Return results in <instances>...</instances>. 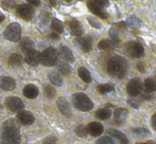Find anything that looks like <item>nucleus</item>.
Returning a JSON list of instances; mask_svg holds the SVG:
<instances>
[{
	"mask_svg": "<svg viewBox=\"0 0 156 144\" xmlns=\"http://www.w3.org/2000/svg\"><path fill=\"white\" fill-rule=\"evenodd\" d=\"M3 35L8 40L13 41V43H17L21 37V27L19 23L13 22L6 27L4 30Z\"/></svg>",
	"mask_w": 156,
	"mask_h": 144,
	"instance_id": "20e7f679",
	"label": "nucleus"
},
{
	"mask_svg": "<svg viewBox=\"0 0 156 144\" xmlns=\"http://www.w3.org/2000/svg\"><path fill=\"white\" fill-rule=\"evenodd\" d=\"M112 115V110L109 108H101L96 111V118L100 120H108Z\"/></svg>",
	"mask_w": 156,
	"mask_h": 144,
	"instance_id": "b1692460",
	"label": "nucleus"
},
{
	"mask_svg": "<svg viewBox=\"0 0 156 144\" xmlns=\"http://www.w3.org/2000/svg\"><path fill=\"white\" fill-rule=\"evenodd\" d=\"M1 139L3 144H19L20 143L19 128H8V129H3Z\"/></svg>",
	"mask_w": 156,
	"mask_h": 144,
	"instance_id": "39448f33",
	"label": "nucleus"
},
{
	"mask_svg": "<svg viewBox=\"0 0 156 144\" xmlns=\"http://www.w3.org/2000/svg\"><path fill=\"white\" fill-rule=\"evenodd\" d=\"M16 13L23 20H31L34 15V10L28 4H19L16 6Z\"/></svg>",
	"mask_w": 156,
	"mask_h": 144,
	"instance_id": "6e6552de",
	"label": "nucleus"
},
{
	"mask_svg": "<svg viewBox=\"0 0 156 144\" xmlns=\"http://www.w3.org/2000/svg\"><path fill=\"white\" fill-rule=\"evenodd\" d=\"M68 28H69L70 32L73 36L80 37L81 35H83L84 33V30H83V27L78 20H71L68 22Z\"/></svg>",
	"mask_w": 156,
	"mask_h": 144,
	"instance_id": "2eb2a0df",
	"label": "nucleus"
},
{
	"mask_svg": "<svg viewBox=\"0 0 156 144\" xmlns=\"http://www.w3.org/2000/svg\"><path fill=\"white\" fill-rule=\"evenodd\" d=\"M27 64L30 66H37L41 63V53L36 50H30V51L26 52V57H25Z\"/></svg>",
	"mask_w": 156,
	"mask_h": 144,
	"instance_id": "9b49d317",
	"label": "nucleus"
},
{
	"mask_svg": "<svg viewBox=\"0 0 156 144\" xmlns=\"http://www.w3.org/2000/svg\"><path fill=\"white\" fill-rule=\"evenodd\" d=\"M78 73L83 82L87 83V84L91 82V75H90V73H89V71L87 70L85 67H80L78 70Z\"/></svg>",
	"mask_w": 156,
	"mask_h": 144,
	"instance_id": "5701e85b",
	"label": "nucleus"
},
{
	"mask_svg": "<svg viewBox=\"0 0 156 144\" xmlns=\"http://www.w3.org/2000/svg\"><path fill=\"white\" fill-rule=\"evenodd\" d=\"M127 115H129V112H127L126 109L117 108L115 110V112H114V119H115V123L119 124V125L123 124L125 122V120H126Z\"/></svg>",
	"mask_w": 156,
	"mask_h": 144,
	"instance_id": "a211bd4d",
	"label": "nucleus"
},
{
	"mask_svg": "<svg viewBox=\"0 0 156 144\" xmlns=\"http://www.w3.org/2000/svg\"><path fill=\"white\" fill-rule=\"evenodd\" d=\"M137 67H138V70H139L140 72H144V65L142 64H140L139 63V64L137 65Z\"/></svg>",
	"mask_w": 156,
	"mask_h": 144,
	"instance_id": "de8ad7c7",
	"label": "nucleus"
},
{
	"mask_svg": "<svg viewBox=\"0 0 156 144\" xmlns=\"http://www.w3.org/2000/svg\"><path fill=\"white\" fill-rule=\"evenodd\" d=\"M49 37H50L51 39H55V40H58V39L60 38V36L58 35V33H51V34L49 35Z\"/></svg>",
	"mask_w": 156,
	"mask_h": 144,
	"instance_id": "49530a36",
	"label": "nucleus"
},
{
	"mask_svg": "<svg viewBox=\"0 0 156 144\" xmlns=\"http://www.w3.org/2000/svg\"><path fill=\"white\" fill-rule=\"evenodd\" d=\"M3 19H4V16H3V15H0V22H1V21L3 20Z\"/></svg>",
	"mask_w": 156,
	"mask_h": 144,
	"instance_id": "09e8293b",
	"label": "nucleus"
},
{
	"mask_svg": "<svg viewBox=\"0 0 156 144\" xmlns=\"http://www.w3.org/2000/svg\"><path fill=\"white\" fill-rule=\"evenodd\" d=\"M142 90V83L140 78L135 77L127 83L126 91L129 97H137Z\"/></svg>",
	"mask_w": 156,
	"mask_h": 144,
	"instance_id": "0eeeda50",
	"label": "nucleus"
},
{
	"mask_svg": "<svg viewBox=\"0 0 156 144\" xmlns=\"http://www.w3.org/2000/svg\"><path fill=\"white\" fill-rule=\"evenodd\" d=\"M76 132L79 137H82V138H85V137H87V135H88L87 127H85V126H83V125L78 126L76 129Z\"/></svg>",
	"mask_w": 156,
	"mask_h": 144,
	"instance_id": "c9c22d12",
	"label": "nucleus"
},
{
	"mask_svg": "<svg viewBox=\"0 0 156 144\" xmlns=\"http://www.w3.org/2000/svg\"><path fill=\"white\" fill-rule=\"evenodd\" d=\"M50 1H51V3L53 4V5H54V4H55V3H54V0H50Z\"/></svg>",
	"mask_w": 156,
	"mask_h": 144,
	"instance_id": "3c124183",
	"label": "nucleus"
},
{
	"mask_svg": "<svg viewBox=\"0 0 156 144\" xmlns=\"http://www.w3.org/2000/svg\"><path fill=\"white\" fill-rule=\"evenodd\" d=\"M23 95L28 99H35L38 95V88L34 85H27L23 88Z\"/></svg>",
	"mask_w": 156,
	"mask_h": 144,
	"instance_id": "aec40b11",
	"label": "nucleus"
},
{
	"mask_svg": "<svg viewBox=\"0 0 156 144\" xmlns=\"http://www.w3.org/2000/svg\"><path fill=\"white\" fill-rule=\"evenodd\" d=\"M51 29L53 30L55 33H63L64 32V27H63V23L61 22L58 19L54 18L52 19V22H51Z\"/></svg>",
	"mask_w": 156,
	"mask_h": 144,
	"instance_id": "a878e982",
	"label": "nucleus"
},
{
	"mask_svg": "<svg viewBox=\"0 0 156 144\" xmlns=\"http://www.w3.org/2000/svg\"><path fill=\"white\" fill-rule=\"evenodd\" d=\"M48 77H49L50 82H51L53 85H55V86H61V85L63 84L62 77H61L58 73H55V72H51V73H49Z\"/></svg>",
	"mask_w": 156,
	"mask_h": 144,
	"instance_id": "393cba45",
	"label": "nucleus"
},
{
	"mask_svg": "<svg viewBox=\"0 0 156 144\" xmlns=\"http://www.w3.org/2000/svg\"><path fill=\"white\" fill-rule=\"evenodd\" d=\"M5 105L10 110L12 111H20L23 110L25 105L23 102L21 101V99L17 97H10L5 100Z\"/></svg>",
	"mask_w": 156,
	"mask_h": 144,
	"instance_id": "1a4fd4ad",
	"label": "nucleus"
},
{
	"mask_svg": "<svg viewBox=\"0 0 156 144\" xmlns=\"http://www.w3.org/2000/svg\"><path fill=\"white\" fill-rule=\"evenodd\" d=\"M103 125L100 124L99 122H91V123L88 124L87 126V130H88V134H90L91 136L94 137H98L100 136L103 132Z\"/></svg>",
	"mask_w": 156,
	"mask_h": 144,
	"instance_id": "f3484780",
	"label": "nucleus"
},
{
	"mask_svg": "<svg viewBox=\"0 0 156 144\" xmlns=\"http://www.w3.org/2000/svg\"><path fill=\"white\" fill-rule=\"evenodd\" d=\"M88 21H89V23H90V25L93 26L94 28H96V29H100V28H101L100 23L97 22V21L94 20V18H91V17H88Z\"/></svg>",
	"mask_w": 156,
	"mask_h": 144,
	"instance_id": "79ce46f5",
	"label": "nucleus"
},
{
	"mask_svg": "<svg viewBox=\"0 0 156 144\" xmlns=\"http://www.w3.org/2000/svg\"><path fill=\"white\" fill-rule=\"evenodd\" d=\"M125 51L131 57L134 58H139L144 55V49L141 46V43H137V41H129L125 45Z\"/></svg>",
	"mask_w": 156,
	"mask_h": 144,
	"instance_id": "423d86ee",
	"label": "nucleus"
},
{
	"mask_svg": "<svg viewBox=\"0 0 156 144\" xmlns=\"http://www.w3.org/2000/svg\"><path fill=\"white\" fill-rule=\"evenodd\" d=\"M60 55L62 56V58H64L65 60H67V62H69V63H73L74 62L73 53H72L71 50H70L68 47H66V46H63V47H61Z\"/></svg>",
	"mask_w": 156,
	"mask_h": 144,
	"instance_id": "412c9836",
	"label": "nucleus"
},
{
	"mask_svg": "<svg viewBox=\"0 0 156 144\" xmlns=\"http://www.w3.org/2000/svg\"><path fill=\"white\" fill-rule=\"evenodd\" d=\"M0 109H1V105H0Z\"/></svg>",
	"mask_w": 156,
	"mask_h": 144,
	"instance_id": "864d4df0",
	"label": "nucleus"
},
{
	"mask_svg": "<svg viewBox=\"0 0 156 144\" xmlns=\"http://www.w3.org/2000/svg\"><path fill=\"white\" fill-rule=\"evenodd\" d=\"M107 134H108L109 136L114 137L115 139H117V140L119 141L121 144H129V139L126 138V136H125L124 134H122L121 132H119V130L114 129V128H111V129L107 130Z\"/></svg>",
	"mask_w": 156,
	"mask_h": 144,
	"instance_id": "6ab92c4d",
	"label": "nucleus"
},
{
	"mask_svg": "<svg viewBox=\"0 0 156 144\" xmlns=\"http://www.w3.org/2000/svg\"><path fill=\"white\" fill-rule=\"evenodd\" d=\"M97 144H116V142L109 137H102L97 141Z\"/></svg>",
	"mask_w": 156,
	"mask_h": 144,
	"instance_id": "4c0bfd02",
	"label": "nucleus"
},
{
	"mask_svg": "<svg viewBox=\"0 0 156 144\" xmlns=\"http://www.w3.org/2000/svg\"><path fill=\"white\" fill-rule=\"evenodd\" d=\"M98 48L100 50H112L113 49V43L108 39H102L98 43Z\"/></svg>",
	"mask_w": 156,
	"mask_h": 144,
	"instance_id": "7c9ffc66",
	"label": "nucleus"
},
{
	"mask_svg": "<svg viewBox=\"0 0 156 144\" xmlns=\"http://www.w3.org/2000/svg\"><path fill=\"white\" fill-rule=\"evenodd\" d=\"M148 144H156V143L154 142V141H149Z\"/></svg>",
	"mask_w": 156,
	"mask_h": 144,
	"instance_id": "8fccbe9b",
	"label": "nucleus"
},
{
	"mask_svg": "<svg viewBox=\"0 0 156 144\" xmlns=\"http://www.w3.org/2000/svg\"><path fill=\"white\" fill-rule=\"evenodd\" d=\"M58 104V110L63 113L65 117L67 118H70L72 115V111H71V108H70V105L68 103V101L65 99V98H60L56 102Z\"/></svg>",
	"mask_w": 156,
	"mask_h": 144,
	"instance_id": "ddd939ff",
	"label": "nucleus"
},
{
	"mask_svg": "<svg viewBox=\"0 0 156 144\" xmlns=\"http://www.w3.org/2000/svg\"><path fill=\"white\" fill-rule=\"evenodd\" d=\"M21 63H23V57L17 53L11 54L10 57H9V65L12 67H19Z\"/></svg>",
	"mask_w": 156,
	"mask_h": 144,
	"instance_id": "4be33fe9",
	"label": "nucleus"
},
{
	"mask_svg": "<svg viewBox=\"0 0 156 144\" xmlns=\"http://www.w3.org/2000/svg\"><path fill=\"white\" fill-rule=\"evenodd\" d=\"M0 4L1 6L6 11H10L12 9L16 8V3L13 0H0Z\"/></svg>",
	"mask_w": 156,
	"mask_h": 144,
	"instance_id": "2f4dec72",
	"label": "nucleus"
},
{
	"mask_svg": "<svg viewBox=\"0 0 156 144\" xmlns=\"http://www.w3.org/2000/svg\"><path fill=\"white\" fill-rule=\"evenodd\" d=\"M58 71L63 74V75H68V74L71 72V68L68 64L66 63H62V64L58 65Z\"/></svg>",
	"mask_w": 156,
	"mask_h": 144,
	"instance_id": "f704fd0d",
	"label": "nucleus"
},
{
	"mask_svg": "<svg viewBox=\"0 0 156 144\" xmlns=\"http://www.w3.org/2000/svg\"><path fill=\"white\" fill-rule=\"evenodd\" d=\"M28 3L33 6H38L41 4V0H28Z\"/></svg>",
	"mask_w": 156,
	"mask_h": 144,
	"instance_id": "37998d69",
	"label": "nucleus"
},
{
	"mask_svg": "<svg viewBox=\"0 0 156 144\" xmlns=\"http://www.w3.org/2000/svg\"><path fill=\"white\" fill-rule=\"evenodd\" d=\"M17 119L23 125H31V124H33V122H34V115L30 111L20 110L18 112V115H17Z\"/></svg>",
	"mask_w": 156,
	"mask_h": 144,
	"instance_id": "4468645a",
	"label": "nucleus"
},
{
	"mask_svg": "<svg viewBox=\"0 0 156 144\" xmlns=\"http://www.w3.org/2000/svg\"><path fill=\"white\" fill-rule=\"evenodd\" d=\"M133 132L139 135V136L140 135H141V136H147V135H149V130L146 129V128H134Z\"/></svg>",
	"mask_w": 156,
	"mask_h": 144,
	"instance_id": "ea45409f",
	"label": "nucleus"
},
{
	"mask_svg": "<svg viewBox=\"0 0 156 144\" xmlns=\"http://www.w3.org/2000/svg\"><path fill=\"white\" fill-rule=\"evenodd\" d=\"M76 43H79L80 48L83 50L84 52H89L93 48V40L89 36H85V37H79L76 39Z\"/></svg>",
	"mask_w": 156,
	"mask_h": 144,
	"instance_id": "dca6fc26",
	"label": "nucleus"
},
{
	"mask_svg": "<svg viewBox=\"0 0 156 144\" xmlns=\"http://www.w3.org/2000/svg\"><path fill=\"white\" fill-rule=\"evenodd\" d=\"M115 26H116V27H120L122 30H125V29H126V25H125V23L123 22V21H122V22L117 23V25H115Z\"/></svg>",
	"mask_w": 156,
	"mask_h": 144,
	"instance_id": "a18cd8bd",
	"label": "nucleus"
},
{
	"mask_svg": "<svg viewBox=\"0 0 156 144\" xmlns=\"http://www.w3.org/2000/svg\"><path fill=\"white\" fill-rule=\"evenodd\" d=\"M72 103L76 109L81 111H89L94 108V103L85 93H76L72 97Z\"/></svg>",
	"mask_w": 156,
	"mask_h": 144,
	"instance_id": "f03ea898",
	"label": "nucleus"
},
{
	"mask_svg": "<svg viewBox=\"0 0 156 144\" xmlns=\"http://www.w3.org/2000/svg\"><path fill=\"white\" fill-rule=\"evenodd\" d=\"M137 144H148V143H137Z\"/></svg>",
	"mask_w": 156,
	"mask_h": 144,
	"instance_id": "603ef678",
	"label": "nucleus"
},
{
	"mask_svg": "<svg viewBox=\"0 0 156 144\" xmlns=\"http://www.w3.org/2000/svg\"><path fill=\"white\" fill-rule=\"evenodd\" d=\"M20 48L23 52L30 51V50H32V48H33V41L29 38H25L20 43Z\"/></svg>",
	"mask_w": 156,
	"mask_h": 144,
	"instance_id": "c756f323",
	"label": "nucleus"
},
{
	"mask_svg": "<svg viewBox=\"0 0 156 144\" xmlns=\"http://www.w3.org/2000/svg\"><path fill=\"white\" fill-rule=\"evenodd\" d=\"M144 89H146L148 92H153L156 90V83L153 78H147L144 81Z\"/></svg>",
	"mask_w": 156,
	"mask_h": 144,
	"instance_id": "cd10ccee",
	"label": "nucleus"
},
{
	"mask_svg": "<svg viewBox=\"0 0 156 144\" xmlns=\"http://www.w3.org/2000/svg\"><path fill=\"white\" fill-rule=\"evenodd\" d=\"M97 90H98L99 93H101V94H105V93L114 91V86L111 84H102L97 87Z\"/></svg>",
	"mask_w": 156,
	"mask_h": 144,
	"instance_id": "bb28decb",
	"label": "nucleus"
},
{
	"mask_svg": "<svg viewBox=\"0 0 156 144\" xmlns=\"http://www.w3.org/2000/svg\"><path fill=\"white\" fill-rule=\"evenodd\" d=\"M87 6H88L89 11H90L93 14L96 15V16L100 17V18H102V19H106L107 17H108V14L103 10V8H101L100 5H98V4H97L96 2H94L93 0L87 1Z\"/></svg>",
	"mask_w": 156,
	"mask_h": 144,
	"instance_id": "9d476101",
	"label": "nucleus"
},
{
	"mask_svg": "<svg viewBox=\"0 0 156 144\" xmlns=\"http://www.w3.org/2000/svg\"><path fill=\"white\" fill-rule=\"evenodd\" d=\"M8 128H18L16 121L13 119H10L3 123V129H8Z\"/></svg>",
	"mask_w": 156,
	"mask_h": 144,
	"instance_id": "e433bc0d",
	"label": "nucleus"
},
{
	"mask_svg": "<svg viewBox=\"0 0 156 144\" xmlns=\"http://www.w3.org/2000/svg\"><path fill=\"white\" fill-rule=\"evenodd\" d=\"M94 2H96L98 5H100L101 8H104V6H106V5H108V3H109V1L108 0H93Z\"/></svg>",
	"mask_w": 156,
	"mask_h": 144,
	"instance_id": "a19ab883",
	"label": "nucleus"
},
{
	"mask_svg": "<svg viewBox=\"0 0 156 144\" xmlns=\"http://www.w3.org/2000/svg\"><path fill=\"white\" fill-rule=\"evenodd\" d=\"M140 20L139 18H137L136 16H131L127 18L126 22H125V25L129 26V28H139L140 26Z\"/></svg>",
	"mask_w": 156,
	"mask_h": 144,
	"instance_id": "c85d7f7f",
	"label": "nucleus"
},
{
	"mask_svg": "<svg viewBox=\"0 0 156 144\" xmlns=\"http://www.w3.org/2000/svg\"><path fill=\"white\" fill-rule=\"evenodd\" d=\"M56 142H58V139L53 136H50L44 139L43 144H56Z\"/></svg>",
	"mask_w": 156,
	"mask_h": 144,
	"instance_id": "58836bf2",
	"label": "nucleus"
},
{
	"mask_svg": "<svg viewBox=\"0 0 156 144\" xmlns=\"http://www.w3.org/2000/svg\"><path fill=\"white\" fill-rule=\"evenodd\" d=\"M58 60V53L56 49L50 47L44 50V52L41 54V63L44 66L52 67L56 65Z\"/></svg>",
	"mask_w": 156,
	"mask_h": 144,
	"instance_id": "7ed1b4c3",
	"label": "nucleus"
},
{
	"mask_svg": "<svg viewBox=\"0 0 156 144\" xmlns=\"http://www.w3.org/2000/svg\"><path fill=\"white\" fill-rule=\"evenodd\" d=\"M16 82L13 77L10 76H1L0 77V88L4 91H11L15 88Z\"/></svg>",
	"mask_w": 156,
	"mask_h": 144,
	"instance_id": "f8f14e48",
	"label": "nucleus"
},
{
	"mask_svg": "<svg viewBox=\"0 0 156 144\" xmlns=\"http://www.w3.org/2000/svg\"><path fill=\"white\" fill-rule=\"evenodd\" d=\"M109 36H111L112 40L114 41L115 45H119L120 43V37H119V34H118L117 30H115L114 28H112L109 30Z\"/></svg>",
	"mask_w": 156,
	"mask_h": 144,
	"instance_id": "72a5a7b5",
	"label": "nucleus"
},
{
	"mask_svg": "<svg viewBox=\"0 0 156 144\" xmlns=\"http://www.w3.org/2000/svg\"><path fill=\"white\" fill-rule=\"evenodd\" d=\"M45 94L47 95V98H49V99L54 98L56 94L55 88H54L52 85H47V86H45Z\"/></svg>",
	"mask_w": 156,
	"mask_h": 144,
	"instance_id": "473e14b6",
	"label": "nucleus"
},
{
	"mask_svg": "<svg viewBox=\"0 0 156 144\" xmlns=\"http://www.w3.org/2000/svg\"><path fill=\"white\" fill-rule=\"evenodd\" d=\"M106 70L111 75L116 76L118 78H122L126 74L127 62L125 58L120 55H115L109 58L106 65Z\"/></svg>",
	"mask_w": 156,
	"mask_h": 144,
	"instance_id": "f257e3e1",
	"label": "nucleus"
},
{
	"mask_svg": "<svg viewBox=\"0 0 156 144\" xmlns=\"http://www.w3.org/2000/svg\"><path fill=\"white\" fill-rule=\"evenodd\" d=\"M151 123H152V127L154 128V130H156V113L153 115L152 120H151Z\"/></svg>",
	"mask_w": 156,
	"mask_h": 144,
	"instance_id": "c03bdc74",
	"label": "nucleus"
}]
</instances>
